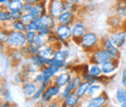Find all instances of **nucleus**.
Returning <instances> with one entry per match:
<instances>
[{"label":"nucleus","mask_w":126,"mask_h":107,"mask_svg":"<svg viewBox=\"0 0 126 107\" xmlns=\"http://www.w3.org/2000/svg\"><path fill=\"white\" fill-rule=\"evenodd\" d=\"M61 100H59L58 98L57 99H54L52 101H50L48 104H47V107H60V104H61Z\"/></svg>","instance_id":"nucleus-47"},{"label":"nucleus","mask_w":126,"mask_h":107,"mask_svg":"<svg viewBox=\"0 0 126 107\" xmlns=\"http://www.w3.org/2000/svg\"><path fill=\"white\" fill-rule=\"evenodd\" d=\"M66 0H47V13L53 18H57L66 11Z\"/></svg>","instance_id":"nucleus-6"},{"label":"nucleus","mask_w":126,"mask_h":107,"mask_svg":"<svg viewBox=\"0 0 126 107\" xmlns=\"http://www.w3.org/2000/svg\"><path fill=\"white\" fill-rule=\"evenodd\" d=\"M56 50V47L51 45V44H46L44 46H42L39 50V55L45 59H47V60H50L52 59L53 55H54V52Z\"/></svg>","instance_id":"nucleus-21"},{"label":"nucleus","mask_w":126,"mask_h":107,"mask_svg":"<svg viewBox=\"0 0 126 107\" xmlns=\"http://www.w3.org/2000/svg\"><path fill=\"white\" fill-rule=\"evenodd\" d=\"M28 47H29V50H30L31 56L32 55H39V50H40V48L36 46L34 43H32V44H28Z\"/></svg>","instance_id":"nucleus-45"},{"label":"nucleus","mask_w":126,"mask_h":107,"mask_svg":"<svg viewBox=\"0 0 126 107\" xmlns=\"http://www.w3.org/2000/svg\"><path fill=\"white\" fill-rule=\"evenodd\" d=\"M32 7H33V5L30 4V3H27V2H24V4H23V7H22V13L23 14H27V13H30L32 10Z\"/></svg>","instance_id":"nucleus-43"},{"label":"nucleus","mask_w":126,"mask_h":107,"mask_svg":"<svg viewBox=\"0 0 126 107\" xmlns=\"http://www.w3.org/2000/svg\"><path fill=\"white\" fill-rule=\"evenodd\" d=\"M62 69L57 67V66H54L52 64H49V65H46L45 67H43L40 71L44 74V76L46 77V82L47 83H52L53 82V79L54 77L56 76L59 71H61Z\"/></svg>","instance_id":"nucleus-14"},{"label":"nucleus","mask_w":126,"mask_h":107,"mask_svg":"<svg viewBox=\"0 0 126 107\" xmlns=\"http://www.w3.org/2000/svg\"><path fill=\"white\" fill-rule=\"evenodd\" d=\"M24 2L21 0H11L9 5L7 6V9L10 12H15V11H21L23 7Z\"/></svg>","instance_id":"nucleus-31"},{"label":"nucleus","mask_w":126,"mask_h":107,"mask_svg":"<svg viewBox=\"0 0 126 107\" xmlns=\"http://www.w3.org/2000/svg\"><path fill=\"white\" fill-rule=\"evenodd\" d=\"M80 100L81 98L77 94V92H73L67 98L63 100V102L68 107H79L80 104Z\"/></svg>","instance_id":"nucleus-23"},{"label":"nucleus","mask_w":126,"mask_h":107,"mask_svg":"<svg viewBox=\"0 0 126 107\" xmlns=\"http://www.w3.org/2000/svg\"><path fill=\"white\" fill-rule=\"evenodd\" d=\"M68 1H70V2H73V3L77 4V5H80V4L83 2V0H68Z\"/></svg>","instance_id":"nucleus-52"},{"label":"nucleus","mask_w":126,"mask_h":107,"mask_svg":"<svg viewBox=\"0 0 126 107\" xmlns=\"http://www.w3.org/2000/svg\"><path fill=\"white\" fill-rule=\"evenodd\" d=\"M100 43H101V38L95 32L88 30L80 38L78 45L84 52L89 54L92 51H94L95 49H97L98 47H100Z\"/></svg>","instance_id":"nucleus-1"},{"label":"nucleus","mask_w":126,"mask_h":107,"mask_svg":"<svg viewBox=\"0 0 126 107\" xmlns=\"http://www.w3.org/2000/svg\"><path fill=\"white\" fill-rule=\"evenodd\" d=\"M7 53L9 55L10 62L14 65H20L21 62L25 60L24 55L21 52V49H13V50H7Z\"/></svg>","instance_id":"nucleus-16"},{"label":"nucleus","mask_w":126,"mask_h":107,"mask_svg":"<svg viewBox=\"0 0 126 107\" xmlns=\"http://www.w3.org/2000/svg\"><path fill=\"white\" fill-rule=\"evenodd\" d=\"M27 44L28 43H27V40H26L25 32L11 29L10 35H9V39H8V41L6 43L7 50L21 49L24 46H26Z\"/></svg>","instance_id":"nucleus-2"},{"label":"nucleus","mask_w":126,"mask_h":107,"mask_svg":"<svg viewBox=\"0 0 126 107\" xmlns=\"http://www.w3.org/2000/svg\"><path fill=\"white\" fill-rule=\"evenodd\" d=\"M65 7H66V10L71 11V12H74L76 14H78V12H79V5H77V4H75L73 2H70L68 0H66V2H65Z\"/></svg>","instance_id":"nucleus-37"},{"label":"nucleus","mask_w":126,"mask_h":107,"mask_svg":"<svg viewBox=\"0 0 126 107\" xmlns=\"http://www.w3.org/2000/svg\"><path fill=\"white\" fill-rule=\"evenodd\" d=\"M60 107H68V106H67V105H66V104L62 101V102H61V104H60Z\"/></svg>","instance_id":"nucleus-54"},{"label":"nucleus","mask_w":126,"mask_h":107,"mask_svg":"<svg viewBox=\"0 0 126 107\" xmlns=\"http://www.w3.org/2000/svg\"><path fill=\"white\" fill-rule=\"evenodd\" d=\"M70 57V50L69 48H56L54 55L51 59V64L54 66H57L61 69H65L69 63L67 62L68 58Z\"/></svg>","instance_id":"nucleus-3"},{"label":"nucleus","mask_w":126,"mask_h":107,"mask_svg":"<svg viewBox=\"0 0 126 107\" xmlns=\"http://www.w3.org/2000/svg\"><path fill=\"white\" fill-rule=\"evenodd\" d=\"M82 81H83V79H82V77H81L80 74H75V75L73 76V79H72L71 83H72V85H73L75 91L79 88V86L82 83Z\"/></svg>","instance_id":"nucleus-38"},{"label":"nucleus","mask_w":126,"mask_h":107,"mask_svg":"<svg viewBox=\"0 0 126 107\" xmlns=\"http://www.w3.org/2000/svg\"><path fill=\"white\" fill-rule=\"evenodd\" d=\"M50 84H51V83H43L42 85H40L39 88H38V90H37V92H35V94L32 96V98H31L32 100H33L34 102L39 101V100L41 99V97H42V95H43L44 92L46 91V89H47Z\"/></svg>","instance_id":"nucleus-30"},{"label":"nucleus","mask_w":126,"mask_h":107,"mask_svg":"<svg viewBox=\"0 0 126 107\" xmlns=\"http://www.w3.org/2000/svg\"><path fill=\"white\" fill-rule=\"evenodd\" d=\"M11 15H12L13 21H17V20H21L23 13L22 11H15V12H11Z\"/></svg>","instance_id":"nucleus-44"},{"label":"nucleus","mask_w":126,"mask_h":107,"mask_svg":"<svg viewBox=\"0 0 126 107\" xmlns=\"http://www.w3.org/2000/svg\"><path fill=\"white\" fill-rule=\"evenodd\" d=\"M10 31H11V29H10L9 27H7V26L2 27L1 32H0V43H1V44H5V45H6L8 39H9Z\"/></svg>","instance_id":"nucleus-35"},{"label":"nucleus","mask_w":126,"mask_h":107,"mask_svg":"<svg viewBox=\"0 0 126 107\" xmlns=\"http://www.w3.org/2000/svg\"><path fill=\"white\" fill-rule=\"evenodd\" d=\"M27 30H34V31H39L40 27H41V21L40 19H34L30 23L26 24Z\"/></svg>","instance_id":"nucleus-36"},{"label":"nucleus","mask_w":126,"mask_h":107,"mask_svg":"<svg viewBox=\"0 0 126 107\" xmlns=\"http://www.w3.org/2000/svg\"><path fill=\"white\" fill-rule=\"evenodd\" d=\"M121 84H122V86L126 87V69L125 68L122 70V74H121Z\"/></svg>","instance_id":"nucleus-48"},{"label":"nucleus","mask_w":126,"mask_h":107,"mask_svg":"<svg viewBox=\"0 0 126 107\" xmlns=\"http://www.w3.org/2000/svg\"><path fill=\"white\" fill-rule=\"evenodd\" d=\"M88 73L90 75H92L95 78H99L103 75V70H102V66L100 64H96V63H90V67H89V71Z\"/></svg>","instance_id":"nucleus-32"},{"label":"nucleus","mask_w":126,"mask_h":107,"mask_svg":"<svg viewBox=\"0 0 126 107\" xmlns=\"http://www.w3.org/2000/svg\"><path fill=\"white\" fill-rule=\"evenodd\" d=\"M28 60L31 61L35 66H37L40 70L43 67H45L46 65L51 64V59L50 60H47V59H45V58L41 57L40 55H32L30 58H28Z\"/></svg>","instance_id":"nucleus-19"},{"label":"nucleus","mask_w":126,"mask_h":107,"mask_svg":"<svg viewBox=\"0 0 126 107\" xmlns=\"http://www.w3.org/2000/svg\"><path fill=\"white\" fill-rule=\"evenodd\" d=\"M115 99L117 101V103H119L120 105L123 104L126 101V87L124 86H120L116 89L115 91Z\"/></svg>","instance_id":"nucleus-28"},{"label":"nucleus","mask_w":126,"mask_h":107,"mask_svg":"<svg viewBox=\"0 0 126 107\" xmlns=\"http://www.w3.org/2000/svg\"><path fill=\"white\" fill-rule=\"evenodd\" d=\"M7 27H9L10 29L13 30L21 31V32H26L27 31V27L26 24L21 21V20H17V21H13Z\"/></svg>","instance_id":"nucleus-29"},{"label":"nucleus","mask_w":126,"mask_h":107,"mask_svg":"<svg viewBox=\"0 0 126 107\" xmlns=\"http://www.w3.org/2000/svg\"><path fill=\"white\" fill-rule=\"evenodd\" d=\"M34 20V17L30 14V13H27V14H23L22 17H21V21L25 23V24H28L30 23L32 21Z\"/></svg>","instance_id":"nucleus-42"},{"label":"nucleus","mask_w":126,"mask_h":107,"mask_svg":"<svg viewBox=\"0 0 126 107\" xmlns=\"http://www.w3.org/2000/svg\"><path fill=\"white\" fill-rule=\"evenodd\" d=\"M118 61L119 60H116V61H112L110 60L107 62H105L104 64H102V70H103V74L104 75H107V76H110L111 74H113L117 68H118Z\"/></svg>","instance_id":"nucleus-18"},{"label":"nucleus","mask_w":126,"mask_h":107,"mask_svg":"<svg viewBox=\"0 0 126 107\" xmlns=\"http://www.w3.org/2000/svg\"><path fill=\"white\" fill-rule=\"evenodd\" d=\"M80 75L82 77L83 81H86V82H88L89 84H94L96 82H98V81H97V78H95V77H93L92 75H90L88 72H87V73H81Z\"/></svg>","instance_id":"nucleus-41"},{"label":"nucleus","mask_w":126,"mask_h":107,"mask_svg":"<svg viewBox=\"0 0 126 107\" xmlns=\"http://www.w3.org/2000/svg\"><path fill=\"white\" fill-rule=\"evenodd\" d=\"M100 47H102L110 56V59L112 61L119 60L120 58V49H118L116 46L113 45L111 42L110 36H103L101 38Z\"/></svg>","instance_id":"nucleus-5"},{"label":"nucleus","mask_w":126,"mask_h":107,"mask_svg":"<svg viewBox=\"0 0 126 107\" xmlns=\"http://www.w3.org/2000/svg\"><path fill=\"white\" fill-rule=\"evenodd\" d=\"M100 107H104V106H100Z\"/></svg>","instance_id":"nucleus-57"},{"label":"nucleus","mask_w":126,"mask_h":107,"mask_svg":"<svg viewBox=\"0 0 126 107\" xmlns=\"http://www.w3.org/2000/svg\"><path fill=\"white\" fill-rule=\"evenodd\" d=\"M21 52L22 54L24 55L25 59H28L31 57V53H30V50H29V47H28V44L26 46H24L23 48H21Z\"/></svg>","instance_id":"nucleus-46"},{"label":"nucleus","mask_w":126,"mask_h":107,"mask_svg":"<svg viewBox=\"0 0 126 107\" xmlns=\"http://www.w3.org/2000/svg\"><path fill=\"white\" fill-rule=\"evenodd\" d=\"M47 43H48V36L46 35V34H43V33L38 32L37 37H36V39H35V41H34V44L37 47L41 48L42 46L46 45Z\"/></svg>","instance_id":"nucleus-33"},{"label":"nucleus","mask_w":126,"mask_h":107,"mask_svg":"<svg viewBox=\"0 0 126 107\" xmlns=\"http://www.w3.org/2000/svg\"><path fill=\"white\" fill-rule=\"evenodd\" d=\"M37 34H38V32L34 30H27L25 32V36H26V40H27L28 44L34 43V41L37 37Z\"/></svg>","instance_id":"nucleus-39"},{"label":"nucleus","mask_w":126,"mask_h":107,"mask_svg":"<svg viewBox=\"0 0 126 107\" xmlns=\"http://www.w3.org/2000/svg\"><path fill=\"white\" fill-rule=\"evenodd\" d=\"M119 107H124V105H123V104H121V105H120Z\"/></svg>","instance_id":"nucleus-56"},{"label":"nucleus","mask_w":126,"mask_h":107,"mask_svg":"<svg viewBox=\"0 0 126 107\" xmlns=\"http://www.w3.org/2000/svg\"><path fill=\"white\" fill-rule=\"evenodd\" d=\"M90 85H91V84H89L88 82L82 81V83L79 85V88L75 91V92H77V94L79 95L81 99L87 97V92H88V90H89V88H90Z\"/></svg>","instance_id":"nucleus-27"},{"label":"nucleus","mask_w":126,"mask_h":107,"mask_svg":"<svg viewBox=\"0 0 126 107\" xmlns=\"http://www.w3.org/2000/svg\"><path fill=\"white\" fill-rule=\"evenodd\" d=\"M73 79V76L71 74L70 71L66 70V69H62V72H59L56 76L53 79V83L56 84L58 87H60L63 89L64 87H66Z\"/></svg>","instance_id":"nucleus-11"},{"label":"nucleus","mask_w":126,"mask_h":107,"mask_svg":"<svg viewBox=\"0 0 126 107\" xmlns=\"http://www.w3.org/2000/svg\"><path fill=\"white\" fill-rule=\"evenodd\" d=\"M0 21L2 23V27L8 26L13 21L11 12L7 8H1V11H0Z\"/></svg>","instance_id":"nucleus-24"},{"label":"nucleus","mask_w":126,"mask_h":107,"mask_svg":"<svg viewBox=\"0 0 126 107\" xmlns=\"http://www.w3.org/2000/svg\"><path fill=\"white\" fill-rule=\"evenodd\" d=\"M126 20L118 17L117 15H111L108 19V24L111 30H117V29H123V24Z\"/></svg>","instance_id":"nucleus-17"},{"label":"nucleus","mask_w":126,"mask_h":107,"mask_svg":"<svg viewBox=\"0 0 126 107\" xmlns=\"http://www.w3.org/2000/svg\"><path fill=\"white\" fill-rule=\"evenodd\" d=\"M73 92H75V90H74V87H73V85H72V83L70 82L66 87H64L62 89V92H61V94H60V96H59V100H61L63 101L65 98H67L71 93Z\"/></svg>","instance_id":"nucleus-34"},{"label":"nucleus","mask_w":126,"mask_h":107,"mask_svg":"<svg viewBox=\"0 0 126 107\" xmlns=\"http://www.w3.org/2000/svg\"><path fill=\"white\" fill-rule=\"evenodd\" d=\"M54 34L59 40L71 41L72 40V25L57 24L54 28Z\"/></svg>","instance_id":"nucleus-9"},{"label":"nucleus","mask_w":126,"mask_h":107,"mask_svg":"<svg viewBox=\"0 0 126 107\" xmlns=\"http://www.w3.org/2000/svg\"><path fill=\"white\" fill-rule=\"evenodd\" d=\"M103 92H104L103 86L101 85V83L96 82L94 84L90 85V88H89L88 92H87V98H91V97L97 96V95H99V94H101Z\"/></svg>","instance_id":"nucleus-25"},{"label":"nucleus","mask_w":126,"mask_h":107,"mask_svg":"<svg viewBox=\"0 0 126 107\" xmlns=\"http://www.w3.org/2000/svg\"><path fill=\"white\" fill-rule=\"evenodd\" d=\"M109 36L113 45L116 46L118 49H121L124 47L126 43V30L124 29L111 30Z\"/></svg>","instance_id":"nucleus-10"},{"label":"nucleus","mask_w":126,"mask_h":107,"mask_svg":"<svg viewBox=\"0 0 126 107\" xmlns=\"http://www.w3.org/2000/svg\"><path fill=\"white\" fill-rule=\"evenodd\" d=\"M88 31L86 24L80 21L79 19H77V21L72 24V41L75 42L77 45L80 40V38Z\"/></svg>","instance_id":"nucleus-8"},{"label":"nucleus","mask_w":126,"mask_h":107,"mask_svg":"<svg viewBox=\"0 0 126 107\" xmlns=\"http://www.w3.org/2000/svg\"><path fill=\"white\" fill-rule=\"evenodd\" d=\"M84 107H98V106L96 104H94V103H92V102H90V101L87 100V103H86V105Z\"/></svg>","instance_id":"nucleus-53"},{"label":"nucleus","mask_w":126,"mask_h":107,"mask_svg":"<svg viewBox=\"0 0 126 107\" xmlns=\"http://www.w3.org/2000/svg\"><path fill=\"white\" fill-rule=\"evenodd\" d=\"M40 21H41V27H47V28L54 29L55 26L57 25L56 19L53 18V17H51L48 13L45 14L43 17H41L40 18Z\"/></svg>","instance_id":"nucleus-20"},{"label":"nucleus","mask_w":126,"mask_h":107,"mask_svg":"<svg viewBox=\"0 0 126 107\" xmlns=\"http://www.w3.org/2000/svg\"><path fill=\"white\" fill-rule=\"evenodd\" d=\"M11 0H0V5H1V8H7V6L9 5Z\"/></svg>","instance_id":"nucleus-49"},{"label":"nucleus","mask_w":126,"mask_h":107,"mask_svg":"<svg viewBox=\"0 0 126 107\" xmlns=\"http://www.w3.org/2000/svg\"><path fill=\"white\" fill-rule=\"evenodd\" d=\"M35 83H37L39 86L40 85H42L43 83H47L46 82V77L44 76V74L40 71V72H38L36 75H34V77H33V79H32Z\"/></svg>","instance_id":"nucleus-40"},{"label":"nucleus","mask_w":126,"mask_h":107,"mask_svg":"<svg viewBox=\"0 0 126 107\" xmlns=\"http://www.w3.org/2000/svg\"><path fill=\"white\" fill-rule=\"evenodd\" d=\"M87 100L90 101V102H92V103H94V104H96L98 107L100 106L106 107V105L108 104V96L104 92L101 93V94H99V95H97V96H94V97L87 98Z\"/></svg>","instance_id":"nucleus-26"},{"label":"nucleus","mask_w":126,"mask_h":107,"mask_svg":"<svg viewBox=\"0 0 126 107\" xmlns=\"http://www.w3.org/2000/svg\"><path fill=\"white\" fill-rule=\"evenodd\" d=\"M89 63H96L102 65L110 60L109 54L102 47H98L94 51L89 53Z\"/></svg>","instance_id":"nucleus-7"},{"label":"nucleus","mask_w":126,"mask_h":107,"mask_svg":"<svg viewBox=\"0 0 126 107\" xmlns=\"http://www.w3.org/2000/svg\"><path fill=\"white\" fill-rule=\"evenodd\" d=\"M61 92H62L61 91V88L58 87L56 84H54L52 82L47 89H46V91L44 92L42 97H41V99L39 101H37V102H41L44 105L45 104H48L50 101L59 98V96L61 94Z\"/></svg>","instance_id":"nucleus-4"},{"label":"nucleus","mask_w":126,"mask_h":107,"mask_svg":"<svg viewBox=\"0 0 126 107\" xmlns=\"http://www.w3.org/2000/svg\"><path fill=\"white\" fill-rule=\"evenodd\" d=\"M123 105H124V107H126V101L124 102V103H123Z\"/></svg>","instance_id":"nucleus-55"},{"label":"nucleus","mask_w":126,"mask_h":107,"mask_svg":"<svg viewBox=\"0 0 126 107\" xmlns=\"http://www.w3.org/2000/svg\"><path fill=\"white\" fill-rule=\"evenodd\" d=\"M0 107H12V103H11V101H3V102H1V105Z\"/></svg>","instance_id":"nucleus-50"},{"label":"nucleus","mask_w":126,"mask_h":107,"mask_svg":"<svg viewBox=\"0 0 126 107\" xmlns=\"http://www.w3.org/2000/svg\"><path fill=\"white\" fill-rule=\"evenodd\" d=\"M40 1H42V0H25L24 2H27V3H30L32 5H35V4L39 3Z\"/></svg>","instance_id":"nucleus-51"},{"label":"nucleus","mask_w":126,"mask_h":107,"mask_svg":"<svg viewBox=\"0 0 126 107\" xmlns=\"http://www.w3.org/2000/svg\"><path fill=\"white\" fill-rule=\"evenodd\" d=\"M47 13V0H42L39 3L33 5L32 10L30 12L34 19H40L41 17Z\"/></svg>","instance_id":"nucleus-15"},{"label":"nucleus","mask_w":126,"mask_h":107,"mask_svg":"<svg viewBox=\"0 0 126 107\" xmlns=\"http://www.w3.org/2000/svg\"><path fill=\"white\" fill-rule=\"evenodd\" d=\"M77 14L71 11L66 10L63 12L59 17L56 18V22L57 24H67V25H72L76 21H77Z\"/></svg>","instance_id":"nucleus-13"},{"label":"nucleus","mask_w":126,"mask_h":107,"mask_svg":"<svg viewBox=\"0 0 126 107\" xmlns=\"http://www.w3.org/2000/svg\"><path fill=\"white\" fill-rule=\"evenodd\" d=\"M114 4V14L126 20V0H115Z\"/></svg>","instance_id":"nucleus-22"},{"label":"nucleus","mask_w":126,"mask_h":107,"mask_svg":"<svg viewBox=\"0 0 126 107\" xmlns=\"http://www.w3.org/2000/svg\"><path fill=\"white\" fill-rule=\"evenodd\" d=\"M38 88H39V85L37 83H35L33 80H27L26 82H24L22 84L21 92L26 98H32V96L37 92Z\"/></svg>","instance_id":"nucleus-12"}]
</instances>
